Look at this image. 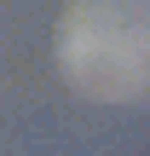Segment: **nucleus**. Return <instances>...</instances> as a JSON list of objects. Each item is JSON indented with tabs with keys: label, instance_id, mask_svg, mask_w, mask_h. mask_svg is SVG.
Here are the masks:
<instances>
[{
	"label": "nucleus",
	"instance_id": "f257e3e1",
	"mask_svg": "<svg viewBox=\"0 0 150 156\" xmlns=\"http://www.w3.org/2000/svg\"><path fill=\"white\" fill-rule=\"evenodd\" d=\"M58 58L87 98H139L150 81V6L81 0L64 17Z\"/></svg>",
	"mask_w": 150,
	"mask_h": 156
}]
</instances>
